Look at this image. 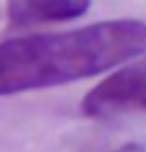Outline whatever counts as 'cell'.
<instances>
[{
    "label": "cell",
    "instance_id": "7a4b0ae2",
    "mask_svg": "<svg viewBox=\"0 0 146 152\" xmlns=\"http://www.w3.org/2000/svg\"><path fill=\"white\" fill-rule=\"evenodd\" d=\"M82 111L88 118L146 111V52L101 79L82 99Z\"/></svg>",
    "mask_w": 146,
    "mask_h": 152
},
{
    "label": "cell",
    "instance_id": "277c9868",
    "mask_svg": "<svg viewBox=\"0 0 146 152\" xmlns=\"http://www.w3.org/2000/svg\"><path fill=\"white\" fill-rule=\"evenodd\" d=\"M108 152H146V141H127L114 150H108Z\"/></svg>",
    "mask_w": 146,
    "mask_h": 152
},
{
    "label": "cell",
    "instance_id": "3957f363",
    "mask_svg": "<svg viewBox=\"0 0 146 152\" xmlns=\"http://www.w3.org/2000/svg\"><path fill=\"white\" fill-rule=\"evenodd\" d=\"M90 4L92 0H7V17L17 28L60 24L86 15Z\"/></svg>",
    "mask_w": 146,
    "mask_h": 152
},
{
    "label": "cell",
    "instance_id": "6da1fadb",
    "mask_svg": "<svg viewBox=\"0 0 146 152\" xmlns=\"http://www.w3.org/2000/svg\"><path fill=\"white\" fill-rule=\"evenodd\" d=\"M146 52V22L108 19L0 43V96L101 75Z\"/></svg>",
    "mask_w": 146,
    "mask_h": 152
}]
</instances>
